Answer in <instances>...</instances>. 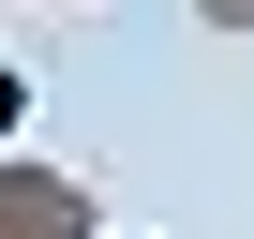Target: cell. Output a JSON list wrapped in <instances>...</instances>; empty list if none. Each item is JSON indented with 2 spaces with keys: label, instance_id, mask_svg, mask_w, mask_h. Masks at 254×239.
Segmentation results:
<instances>
[{
  "label": "cell",
  "instance_id": "obj_1",
  "mask_svg": "<svg viewBox=\"0 0 254 239\" xmlns=\"http://www.w3.org/2000/svg\"><path fill=\"white\" fill-rule=\"evenodd\" d=\"M0 239H105V209H90V179H75V165L15 150V165H0Z\"/></svg>",
  "mask_w": 254,
  "mask_h": 239
},
{
  "label": "cell",
  "instance_id": "obj_2",
  "mask_svg": "<svg viewBox=\"0 0 254 239\" xmlns=\"http://www.w3.org/2000/svg\"><path fill=\"white\" fill-rule=\"evenodd\" d=\"M194 15H209V30H254V0H194Z\"/></svg>",
  "mask_w": 254,
  "mask_h": 239
},
{
  "label": "cell",
  "instance_id": "obj_3",
  "mask_svg": "<svg viewBox=\"0 0 254 239\" xmlns=\"http://www.w3.org/2000/svg\"><path fill=\"white\" fill-rule=\"evenodd\" d=\"M30 15H90V0H30Z\"/></svg>",
  "mask_w": 254,
  "mask_h": 239
},
{
  "label": "cell",
  "instance_id": "obj_4",
  "mask_svg": "<svg viewBox=\"0 0 254 239\" xmlns=\"http://www.w3.org/2000/svg\"><path fill=\"white\" fill-rule=\"evenodd\" d=\"M105 239H135V224H105Z\"/></svg>",
  "mask_w": 254,
  "mask_h": 239
}]
</instances>
